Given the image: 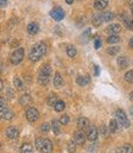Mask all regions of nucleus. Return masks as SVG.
<instances>
[{
	"mask_svg": "<svg viewBox=\"0 0 133 153\" xmlns=\"http://www.w3.org/2000/svg\"><path fill=\"white\" fill-rule=\"evenodd\" d=\"M103 16V20L104 21H111L112 19H114V14H112V12H109V11H106V12H104V14L101 15Z\"/></svg>",
	"mask_w": 133,
	"mask_h": 153,
	"instance_id": "c756f323",
	"label": "nucleus"
},
{
	"mask_svg": "<svg viewBox=\"0 0 133 153\" xmlns=\"http://www.w3.org/2000/svg\"><path fill=\"white\" fill-rule=\"evenodd\" d=\"M6 94H7V98H9V99H12V98H14V92H12V90H7Z\"/></svg>",
	"mask_w": 133,
	"mask_h": 153,
	"instance_id": "58836bf2",
	"label": "nucleus"
},
{
	"mask_svg": "<svg viewBox=\"0 0 133 153\" xmlns=\"http://www.w3.org/2000/svg\"><path fill=\"white\" fill-rule=\"evenodd\" d=\"M76 82H77V85H79V86H87L89 82H90V79H89V76L88 75H84V76H78L77 77V80H76Z\"/></svg>",
	"mask_w": 133,
	"mask_h": 153,
	"instance_id": "f8f14e48",
	"label": "nucleus"
},
{
	"mask_svg": "<svg viewBox=\"0 0 133 153\" xmlns=\"http://www.w3.org/2000/svg\"><path fill=\"white\" fill-rule=\"evenodd\" d=\"M76 143H75V141H70L69 143H67V151L69 152H71V153H73L75 151H76Z\"/></svg>",
	"mask_w": 133,
	"mask_h": 153,
	"instance_id": "72a5a7b5",
	"label": "nucleus"
},
{
	"mask_svg": "<svg viewBox=\"0 0 133 153\" xmlns=\"http://www.w3.org/2000/svg\"><path fill=\"white\" fill-rule=\"evenodd\" d=\"M47 52V45L44 42H39V43H35L32 49H31V53H30V60L35 62L41 59Z\"/></svg>",
	"mask_w": 133,
	"mask_h": 153,
	"instance_id": "f257e3e1",
	"label": "nucleus"
},
{
	"mask_svg": "<svg viewBox=\"0 0 133 153\" xmlns=\"http://www.w3.org/2000/svg\"><path fill=\"white\" fill-rule=\"evenodd\" d=\"M69 121H70V118H69L67 115H62V117L60 118V120H59V123H60L61 125H67Z\"/></svg>",
	"mask_w": 133,
	"mask_h": 153,
	"instance_id": "c9c22d12",
	"label": "nucleus"
},
{
	"mask_svg": "<svg viewBox=\"0 0 133 153\" xmlns=\"http://www.w3.org/2000/svg\"><path fill=\"white\" fill-rule=\"evenodd\" d=\"M0 147H1V146H0Z\"/></svg>",
	"mask_w": 133,
	"mask_h": 153,
	"instance_id": "8fccbe9b",
	"label": "nucleus"
},
{
	"mask_svg": "<svg viewBox=\"0 0 133 153\" xmlns=\"http://www.w3.org/2000/svg\"><path fill=\"white\" fill-rule=\"evenodd\" d=\"M21 153H33V148L30 143H23L21 147Z\"/></svg>",
	"mask_w": 133,
	"mask_h": 153,
	"instance_id": "b1692460",
	"label": "nucleus"
},
{
	"mask_svg": "<svg viewBox=\"0 0 133 153\" xmlns=\"http://www.w3.org/2000/svg\"><path fill=\"white\" fill-rule=\"evenodd\" d=\"M94 72H95V76H99V74H100V70H99V66H94Z\"/></svg>",
	"mask_w": 133,
	"mask_h": 153,
	"instance_id": "79ce46f5",
	"label": "nucleus"
},
{
	"mask_svg": "<svg viewBox=\"0 0 133 153\" xmlns=\"http://www.w3.org/2000/svg\"><path fill=\"white\" fill-rule=\"evenodd\" d=\"M118 50H120L118 47H110V48L108 49V53H109L110 55H116V54L118 53Z\"/></svg>",
	"mask_w": 133,
	"mask_h": 153,
	"instance_id": "f704fd0d",
	"label": "nucleus"
},
{
	"mask_svg": "<svg viewBox=\"0 0 133 153\" xmlns=\"http://www.w3.org/2000/svg\"><path fill=\"white\" fill-rule=\"evenodd\" d=\"M109 0H94V7L97 10H103L108 6Z\"/></svg>",
	"mask_w": 133,
	"mask_h": 153,
	"instance_id": "ddd939ff",
	"label": "nucleus"
},
{
	"mask_svg": "<svg viewBox=\"0 0 133 153\" xmlns=\"http://www.w3.org/2000/svg\"><path fill=\"white\" fill-rule=\"evenodd\" d=\"M5 109H6V100H5V98L0 97V115H1Z\"/></svg>",
	"mask_w": 133,
	"mask_h": 153,
	"instance_id": "7c9ffc66",
	"label": "nucleus"
},
{
	"mask_svg": "<svg viewBox=\"0 0 133 153\" xmlns=\"http://www.w3.org/2000/svg\"><path fill=\"white\" fill-rule=\"evenodd\" d=\"M0 118H1V119H4V120H11L12 118H14V111L6 108V109L3 111V114H1V115H0Z\"/></svg>",
	"mask_w": 133,
	"mask_h": 153,
	"instance_id": "2eb2a0df",
	"label": "nucleus"
},
{
	"mask_svg": "<svg viewBox=\"0 0 133 153\" xmlns=\"http://www.w3.org/2000/svg\"><path fill=\"white\" fill-rule=\"evenodd\" d=\"M125 23H126V27L128 30L133 31V16L132 17H127V20L125 21Z\"/></svg>",
	"mask_w": 133,
	"mask_h": 153,
	"instance_id": "2f4dec72",
	"label": "nucleus"
},
{
	"mask_svg": "<svg viewBox=\"0 0 133 153\" xmlns=\"http://www.w3.org/2000/svg\"><path fill=\"white\" fill-rule=\"evenodd\" d=\"M98 129L95 126H89L88 130H87V138L89 140V141H95V140L98 138Z\"/></svg>",
	"mask_w": 133,
	"mask_h": 153,
	"instance_id": "0eeeda50",
	"label": "nucleus"
},
{
	"mask_svg": "<svg viewBox=\"0 0 133 153\" xmlns=\"http://www.w3.org/2000/svg\"><path fill=\"white\" fill-rule=\"evenodd\" d=\"M131 11H132V15H133V3H132V5H131Z\"/></svg>",
	"mask_w": 133,
	"mask_h": 153,
	"instance_id": "09e8293b",
	"label": "nucleus"
},
{
	"mask_svg": "<svg viewBox=\"0 0 133 153\" xmlns=\"http://www.w3.org/2000/svg\"><path fill=\"white\" fill-rule=\"evenodd\" d=\"M77 125L79 127V130H88V127L90 126L89 125V120L87 118H79L78 121H77Z\"/></svg>",
	"mask_w": 133,
	"mask_h": 153,
	"instance_id": "9b49d317",
	"label": "nucleus"
},
{
	"mask_svg": "<svg viewBox=\"0 0 133 153\" xmlns=\"http://www.w3.org/2000/svg\"><path fill=\"white\" fill-rule=\"evenodd\" d=\"M3 87H4V83H3V80H1V79H0V91H1V90H3Z\"/></svg>",
	"mask_w": 133,
	"mask_h": 153,
	"instance_id": "c03bdc74",
	"label": "nucleus"
},
{
	"mask_svg": "<svg viewBox=\"0 0 133 153\" xmlns=\"http://www.w3.org/2000/svg\"><path fill=\"white\" fill-rule=\"evenodd\" d=\"M38 117H39V113H38V110L35 108L30 107L27 110H26V118H27L28 121L34 123V121L38 120Z\"/></svg>",
	"mask_w": 133,
	"mask_h": 153,
	"instance_id": "39448f33",
	"label": "nucleus"
},
{
	"mask_svg": "<svg viewBox=\"0 0 133 153\" xmlns=\"http://www.w3.org/2000/svg\"><path fill=\"white\" fill-rule=\"evenodd\" d=\"M66 52H67V55L70 56V58H75L76 56V54H77V49L73 47V45H67V48H66Z\"/></svg>",
	"mask_w": 133,
	"mask_h": 153,
	"instance_id": "412c9836",
	"label": "nucleus"
},
{
	"mask_svg": "<svg viewBox=\"0 0 133 153\" xmlns=\"http://www.w3.org/2000/svg\"><path fill=\"white\" fill-rule=\"evenodd\" d=\"M50 126H51V129H52V131H54L55 135H59L60 134V123L58 120H52Z\"/></svg>",
	"mask_w": 133,
	"mask_h": 153,
	"instance_id": "aec40b11",
	"label": "nucleus"
},
{
	"mask_svg": "<svg viewBox=\"0 0 133 153\" xmlns=\"http://www.w3.org/2000/svg\"><path fill=\"white\" fill-rule=\"evenodd\" d=\"M64 85V79H62V76L60 75V74H56L55 76H54V86L56 87V88H59V87H61Z\"/></svg>",
	"mask_w": 133,
	"mask_h": 153,
	"instance_id": "a211bd4d",
	"label": "nucleus"
},
{
	"mask_svg": "<svg viewBox=\"0 0 133 153\" xmlns=\"http://www.w3.org/2000/svg\"><path fill=\"white\" fill-rule=\"evenodd\" d=\"M103 16L101 15H95L94 17H93L92 20V23H93V26H100V25L103 23Z\"/></svg>",
	"mask_w": 133,
	"mask_h": 153,
	"instance_id": "5701e85b",
	"label": "nucleus"
},
{
	"mask_svg": "<svg viewBox=\"0 0 133 153\" xmlns=\"http://www.w3.org/2000/svg\"><path fill=\"white\" fill-rule=\"evenodd\" d=\"M14 85H15V87H16V90H18V91H22L23 88H24L22 81H21L18 77H15V79H14Z\"/></svg>",
	"mask_w": 133,
	"mask_h": 153,
	"instance_id": "a878e982",
	"label": "nucleus"
},
{
	"mask_svg": "<svg viewBox=\"0 0 133 153\" xmlns=\"http://www.w3.org/2000/svg\"><path fill=\"white\" fill-rule=\"evenodd\" d=\"M120 31H121V26H120L118 23L110 25V26L108 27V32H110V33H112V34H116V33H118Z\"/></svg>",
	"mask_w": 133,
	"mask_h": 153,
	"instance_id": "f3484780",
	"label": "nucleus"
},
{
	"mask_svg": "<svg viewBox=\"0 0 133 153\" xmlns=\"http://www.w3.org/2000/svg\"><path fill=\"white\" fill-rule=\"evenodd\" d=\"M31 102H32V98H31V96H30L28 93L21 96V98H20V103H21L22 105H28Z\"/></svg>",
	"mask_w": 133,
	"mask_h": 153,
	"instance_id": "dca6fc26",
	"label": "nucleus"
},
{
	"mask_svg": "<svg viewBox=\"0 0 133 153\" xmlns=\"http://www.w3.org/2000/svg\"><path fill=\"white\" fill-rule=\"evenodd\" d=\"M117 127H118L117 120H111V121H110V125H109L110 132H116V131H117Z\"/></svg>",
	"mask_w": 133,
	"mask_h": 153,
	"instance_id": "bb28decb",
	"label": "nucleus"
},
{
	"mask_svg": "<svg viewBox=\"0 0 133 153\" xmlns=\"http://www.w3.org/2000/svg\"><path fill=\"white\" fill-rule=\"evenodd\" d=\"M27 31L30 34H37L39 31V25L37 22H31L27 26Z\"/></svg>",
	"mask_w": 133,
	"mask_h": 153,
	"instance_id": "4468645a",
	"label": "nucleus"
},
{
	"mask_svg": "<svg viewBox=\"0 0 133 153\" xmlns=\"http://www.w3.org/2000/svg\"><path fill=\"white\" fill-rule=\"evenodd\" d=\"M101 132H103V135H106V132H108V130H106L105 126H101Z\"/></svg>",
	"mask_w": 133,
	"mask_h": 153,
	"instance_id": "37998d69",
	"label": "nucleus"
},
{
	"mask_svg": "<svg viewBox=\"0 0 133 153\" xmlns=\"http://www.w3.org/2000/svg\"><path fill=\"white\" fill-rule=\"evenodd\" d=\"M125 80H126L127 82H131V83H133V70L128 71V72L125 75Z\"/></svg>",
	"mask_w": 133,
	"mask_h": 153,
	"instance_id": "473e14b6",
	"label": "nucleus"
},
{
	"mask_svg": "<svg viewBox=\"0 0 133 153\" xmlns=\"http://www.w3.org/2000/svg\"><path fill=\"white\" fill-rule=\"evenodd\" d=\"M50 16L55 21H61L65 17V11L61 7H54L50 11Z\"/></svg>",
	"mask_w": 133,
	"mask_h": 153,
	"instance_id": "423d86ee",
	"label": "nucleus"
},
{
	"mask_svg": "<svg viewBox=\"0 0 133 153\" xmlns=\"http://www.w3.org/2000/svg\"><path fill=\"white\" fill-rule=\"evenodd\" d=\"M129 47H131V48L133 49V37L131 38V41H129Z\"/></svg>",
	"mask_w": 133,
	"mask_h": 153,
	"instance_id": "a18cd8bd",
	"label": "nucleus"
},
{
	"mask_svg": "<svg viewBox=\"0 0 133 153\" xmlns=\"http://www.w3.org/2000/svg\"><path fill=\"white\" fill-rule=\"evenodd\" d=\"M58 102V98H56V96L55 94H50L49 97H48V99H47V103H48V105H52L54 107V104Z\"/></svg>",
	"mask_w": 133,
	"mask_h": 153,
	"instance_id": "cd10ccee",
	"label": "nucleus"
},
{
	"mask_svg": "<svg viewBox=\"0 0 133 153\" xmlns=\"http://www.w3.org/2000/svg\"><path fill=\"white\" fill-rule=\"evenodd\" d=\"M6 137L10 140H15L18 137V130L14 126H10L6 129Z\"/></svg>",
	"mask_w": 133,
	"mask_h": 153,
	"instance_id": "9d476101",
	"label": "nucleus"
},
{
	"mask_svg": "<svg viewBox=\"0 0 133 153\" xmlns=\"http://www.w3.org/2000/svg\"><path fill=\"white\" fill-rule=\"evenodd\" d=\"M50 74H51V68L48 64H44L41 69V72H39V76H38V81L41 85L45 86L49 83V80H50Z\"/></svg>",
	"mask_w": 133,
	"mask_h": 153,
	"instance_id": "f03ea898",
	"label": "nucleus"
},
{
	"mask_svg": "<svg viewBox=\"0 0 133 153\" xmlns=\"http://www.w3.org/2000/svg\"><path fill=\"white\" fill-rule=\"evenodd\" d=\"M116 118H117V123L120 125H122L123 127H128L131 125L129 124V120H128V118L126 115V113L123 110H121V109L116 110Z\"/></svg>",
	"mask_w": 133,
	"mask_h": 153,
	"instance_id": "20e7f679",
	"label": "nucleus"
},
{
	"mask_svg": "<svg viewBox=\"0 0 133 153\" xmlns=\"http://www.w3.org/2000/svg\"><path fill=\"white\" fill-rule=\"evenodd\" d=\"M50 127H51V126H50V124H47V123H44V124L41 126V130H42L43 132H48V131L50 130Z\"/></svg>",
	"mask_w": 133,
	"mask_h": 153,
	"instance_id": "e433bc0d",
	"label": "nucleus"
},
{
	"mask_svg": "<svg viewBox=\"0 0 133 153\" xmlns=\"http://www.w3.org/2000/svg\"><path fill=\"white\" fill-rule=\"evenodd\" d=\"M54 109L56 110V111H62L64 109H65V103L62 100H58L56 103L54 104Z\"/></svg>",
	"mask_w": 133,
	"mask_h": 153,
	"instance_id": "c85d7f7f",
	"label": "nucleus"
},
{
	"mask_svg": "<svg viewBox=\"0 0 133 153\" xmlns=\"http://www.w3.org/2000/svg\"><path fill=\"white\" fill-rule=\"evenodd\" d=\"M73 141L76 145H83L84 141H86V135L82 130H79V131H76L75 135H73Z\"/></svg>",
	"mask_w": 133,
	"mask_h": 153,
	"instance_id": "6e6552de",
	"label": "nucleus"
},
{
	"mask_svg": "<svg viewBox=\"0 0 133 153\" xmlns=\"http://www.w3.org/2000/svg\"><path fill=\"white\" fill-rule=\"evenodd\" d=\"M7 4V0H0V7H4Z\"/></svg>",
	"mask_w": 133,
	"mask_h": 153,
	"instance_id": "a19ab883",
	"label": "nucleus"
},
{
	"mask_svg": "<svg viewBox=\"0 0 133 153\" xmlns=\"http://www.w3.org/2000/svg\"><path fill=\"white\" fill-rule=\"evenodd\" d=\"M118 153H133V147L131 145H125L120 149H117Z\"/></svg>",
	"mask_w": 133,
	"mask_h": 153,
	"instance_id": "4be33fe9",
	"label": "nucleus"
},
{
	"mask_svg": "<svg viewBox=\"0 0 133 153\" xmlns=\"http://www.w3.org/2000/svg\"><path fill=\"white\" fill-rule=\"evenodd\" d=\"M23 56H24V50L22 48H18L11 54L10 61H11V64H14V65H18V64L23 60Z\"/></svg>",
	"mask_w": 133,
	"mask_h": 153,
	"instance_id": "7ed1b4c3",
	"label": "nucleus"
},
{
	"mask_svg": "<svg viewBox=\"0 0 133 153\" xmlns=\"http://www.w3.org/2000/svg\"><path fill=\"white\" fill-rule=\"evenodd\" d=\"M65 1L67 3V4H72V3H73V0H65Z\"/></svg>",
	"mask_w": 133,
	"mask_h": 153,
	"instance_id": "49530a36",
	"label": "nucleus"
},
{
	"mask_svg": "<svg viewBox=\"0 0 133 153\" xmlns=\"http://www.w3.org/2000/svg\"><path fill=\"white\" fill-rule=\"evenodd\" d=\"M129 99L133 102V92H131V94H129Z\"/></svg>",
	"mask_w": 133,
	"mask_h": 153,
	"instance_id": "de8ad7c7",
	"label": "nucleus"
},
{
	"mask_svg": "<svg viewBox=\"0 0 133 153\" xmlns=\"http://www.w3.org/2000/svg\"><path fill=\"white\" fill-rule=\"evenodd\" d=\"M42 143H43V138H37L35 140V147H37V149H39L41 151V148H42Z\"/></svg>",
	"mask_w": 133,
	"mask_h": 153,
	"instance_id": "4c0bfd02",
	"label": "nucleus"
},
{
	"mask_svg": "<svg viewBox=\"0 0 133 153\" xmlns=\"http://www.w3.org/2000/svg\"><path fill=\"white\" fill-rule=\"evenodd\" d=\"M94 45H95V48H97V49H99V48L101 47V41H100V39H95Z\"/></svg>",
	"mask_w": 133,
	"mask_h": 153,
	"instance_id": "ea45409f",
	"label": "nucleus"
},
{
	"mask_svg": "<svg viewBox=\"0 0 133 153\" xmlns=\"http://www.w3.org/2000/svg\"><path fill=\"white\" fill-rule=\"evenodd\" d=\"M127 64H128V61H127L126 56H118L117 58V65L120 69H125L127 66Z\"/></svg>",
	"mask_w": 133,
	"mask_h": 153,
	"instance_id": "6ab92c4d",
	"label": "nucleus"
},
{
	"mask_svg": "<svg viewBox=\"0 0 133 153\" xmlns=\"http://www.w3.org/2000/svg\"><path fill=\"white\" fill-rule=\"evenodd\" d=\"M118 41H120V37H118L117 34H111V36L108 37V39H106V42H108L109 44H115V43H117Z\"/></svg>",
	"mask_w": 133,
	"mask_h": 153,
	"instance_id": "393cba45",
	"label": "nucleus"
},
{
	"mask_svg": "<svg viewBox=\"0 0 133 153\" xmlns=\"http://www.w3.org/2000/svg\"><path fill=\"white\" fill-rule=\"evenodd\" d=\"M41 151L43 153H50L52 151V143L49 138H43V143H42V148Z\"/></svg>",
	"mask_w": 133,
	"mask_h": 153,
	"instance_id": "1a4fd4ad",
	"label": "nucleus"
}]
</instances>
